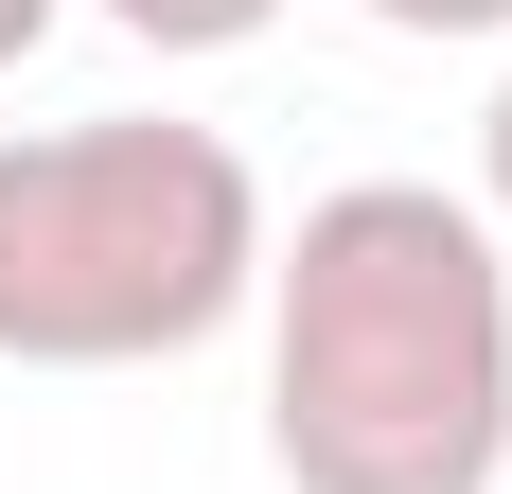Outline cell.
Wrapping results in <instances>:
<instances>
[{
  "mask_svg": "<svg viewBox=\"0 0 512 494\" xmlns=\"http://www.w3.org/2000/svg\"><path fill=\"white\" fill-rule=\"evenodd\" d=\"M265 459L301 494L512 477V247L442 177H354L265 247Z\"/></svg>",
  "mask_w": 512,
  "mask_h": 494,
  "instance_id": "6da1fadb",
  "label": "cell"
},
{
  "mask_svg": "<svg viewBox=\"0 0 512 494\" xmlns=\"http://www.w3.org/2000/svg\"><path fill=\"white\" fill-rule=\"evenodd\" d=\"M265 300V177L212 124L106 106L0 142V371H159Z\"/></svg>",
  "mask_w": 512,
  "mask_h": 494,
  "instance_id": "7a4b0ae2",
  "label": "cell"
},
{
  "mask_svg": "<svg viewBox=\"0 0 512 494\" xmlns=\"http://www.w3.org/2000/svg\"><path fill=\"white\" fill-rule=\"evenodd\" d=\"M106 18H124L142 53H248L265 18H283V0H106Z\"/></svg>",
  "mask_w": 512,
  "mask_h": 494,
  "instance_id": "3957f363",
  "label": "cell"
},
{
  "mask_svg": "<svg viewBox=\"0 0 512 494\" xmlns=\"http://www.w3.org/2000/svg\"><path fill=\"white\" fill-rule=\"evenodd\" d=\"M389 36H512V0H371Z\"/></svg>",
  "mask_w": 512,
  "mask_h": 494,
  "instance_id": "277c9868",
  "label": "cell"
},
{
  "mask_svg": "<svg viewBox=\"0 0 512 494\" xmlns=\"http://www.w3.org/2000/svg\"><path fill=\"white\" fill-rule=\"evenodd\" d=\"M477 177H495V212H477V230H512V89H495V124H477Z\"/></svg>",
  "mask_w": 512,
  "mask_h": 494,
  "instance_id": "5b68a950",
  "label": "cell"
},
{
  "mask_svg": "<svg viewBox=\"0 0 512 494\" xmlns=\"http://www.w3.org/2000/svg\"><path fill=\"white\" fill-rule=\"evenodd\" d=\"M53 18H71V0H0V71H18V53H36Z\"/></svg>",
  "mask_w": 512,
  "mask_h": 494,
  "instance_id": "8992f818",
  "label": "cell"
}]
</instances>
